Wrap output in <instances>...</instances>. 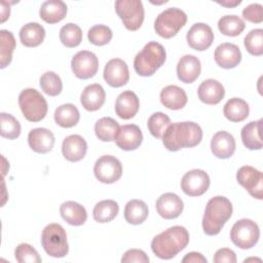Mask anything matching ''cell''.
<instances>
[{
    "instance_id": "cell-22",
    "label": "cell",
    "mask_w": 263,
    "mask_h": 263,
    "mask_svg": "<svg viewBox=\"0 0 263 263\" xmlns=\"http://www.w3.org/2000/svg\"><path fill=\"white\" fill-rule=\"evenodd\" d=\"M87 151L86 141L79 135H70L66 137L62 144L63 156L72 162L81 160Z\"/></svg>"
},
{
    "instance_id": "cell-29",
    "label": "cell",
    "mask_w": 263,
    "mask_h": 263,
    "mask_svg": "<svg viewBox=\"0 0 263 263\" xmlns=\"http://www.w3.org/2000/svg\"><path fill=\"white\" fill-rule=\"evenodd\" d=\"M45 37L44 28L38 23H28L20 30V40L27 47L40 45Z\"/></svg>"
},
{
    "instance_id": "cell-38",
    "label": "cell",
    "mask_w": 263,
    "mask_h": 263,
    "mask_svg": "<svg viewBox=\"0 0 263 263\" xmlns=\"http://www.w3.org/2000/svg\"><path fill=\"white\" fill-rule=\"evenodd\" d=\"M60 40L67 47H76L82 41V31L80 27L73 23L64 25L60 30Z\"/></svg>"
},
{
    "instance_id": "cell-1",
    "label": "cell",
    "mask_w": 263,
    "mask_h": 263,
    "mask_svg": "<svg viewBox=\"0 0 263 263\" xmlns=\"http://www.w3.org/2000/svg\"><path fill=\"white\" fill-rule=\"evenodd\" d=\"M202 139L201 127L192 121L171 123L162 136L164 147L172 152L182 148H192Z\"/></svg>"
},
{
    "instance_id": "cell-18",
    "label": "cell",
    "mask_w": 263,
    "mask_h": 263,
    "mask_svg": "<svg viewBox=\"0 0 263 263\" xmlns=\"http://www.w3.org/2000/svg\"><path fill=\"white\" fill-rule=\"evenodd\" d=\"M214 59L221 68L232 69L240 63L241 52L236 44L225 42L216 47Z\"/></svg>"
},
{
    "instance_id": "cell-47",
    "label": "cell",
    "mask_w": 263,
    "mask_h": 263,
    "mask_svg": "<svg viewBox=\"0 0 263 263\" xmlns=\"http://www.w3.org/2000/svg\"><path fill=\"white\" fill-rule=\"evenodd\" d=\"M237 261L236 259V255L235 253L227 248H223V249H219L213 258V262L215 263H235Z\"/></svg>"
},
{
    "instance_id": "cell-12",
    "label": "cell",
    "mask_w": 263,
    "mask_h": 263,
    "mask_svg": "<svg viewBox=\"0 0 263 263\" xmlns=\"http://www.w3.org/2000/svg\"><path fill=\"white\" fill-rule=\"evenodd\" d=\"M236 180L253 197L263 198V177L260 171L250 165H243L237 171Z\"/></svg>"
},
{
    "instance_id": "cell-28",
    "label": "cell",
    "mask_w": 263,
    "mask_h": 263,
    "mask_svg": "<svg viewBox=\"0 0 263 263\" xmlns=\"http://www.w3.org/2000/svg\"><path fill=\"white\" fill-rule=\"evenodd\" d=\"M40 17L47 24L61 22L67 14V5L62 0H48L41 4Z\"/></svg>"
},
{
    "instance_id": "cell-23",
    "label": "cell",
    "mask_w": 263,
    "mask_h": 263,
    "mask_svg": "<svg viewBox=\"0 0 263 263\" xmlns=\"http://www.w3.org/2000/svg\"><path fill=\"white\" fill-rule=\"evenodd\" d=\"M140 108L138 96L132 90L122 91L116 99L115 112L122 119L133 118Z\"/></svg>"
},
{
    "instance_id": "cell-49",
    "label": "cell",
    "mask_w": 263,
    "mask_h": 263,
    "mask_svg": "<svg viewBox=\"0 0 263 263\" xmlns=\"http://www.w3.org/2000/svg\"><path fill=\"white\" fill-rule=\"evenodd\" d=\"M10 13L9 4L6 1H1V22L4 23L8 17Z\"/></svg>"
},
{
    "instance_id": "cell-40",
    "label": "cell",
    "mask_w": 263,
    "mask_h": 263,
    "mask_svg": "<svg viewBox=\"0 0 263 263\" xmlns=\"http://www.w3.org/2000/svg\"><path fill=\"white\" fill-rule=\"evenodd\" d=\"M171 124V119L170 117L162 113V112H155L153 113L147 122L148 125V129L150 132V134L157 139L162 138L164 132L166 130V128L168 127V125Z\"/></svg>"
},
{
    "instance_id": "cell-35",
    "label": "cell",
    "mask_w": 263,
    "mask_h": 263,
    "mask_svg": "<svg viewBox=\"0 0 263 263\" xmlns=\"http://www.w3.org/2000/svg\"><path fill=\"white\" fill-rule=\"evenodd\" d=\"M118 122L111 117H102L95 124V133L99 140L102 142H111L115 140V137L119 129Z\"/></svg>"
},
{
    "instance_id": "cell-41",
    "label": "cell",
    "mask_w": 263,
    "mask_h": 263,
    "mask_svg": "<svg viewBox=\"0 0 263 263\" xmlns=\"http://www.w3.org/2000/svg\"><path fill=\"white\" fill-rule=\"evenodd\" d=\"M1 120V136L8 140L16 139L21 135V124L18 120L11 114L2 112L0 114Z\"/></svg>"
},
{
    "instance_id": "cell-24",
    "label": "cell",
    "mask_w": 263,
    "mask_h": 263,
    "mask_svg": "<svg viewBox=\"0 0 263 263\" xmlns=\"http://www.w3.org/2000/svg\"><path fill=\"white\" fill-rule=\"evenodd\" d=\"M198 99L208 105H216L220 103L224 96L225 89L222 83L216 79H206L200 83L197 89Z\"/></svg>"
},
{
    "instance_id": "cell-9",
    "label": "cell",
    "mask_w": 263,
    "mask_h": 263,
    "mask_svg": "<svg viewBox=\"0 0 263 263\" xmlns=\"http://www.w3.org/2000/svg\"><path fill=\"white\" fill-rule=\"evenodd\" d=\"M115 11L122 21L124 27L129 31L140 29L144 22V6L140 0H117Z\"/></svg>"
},
{
    "instance_id": "cell-11",
    "label": "cell",
    "mask_w": 263,
    "mask_h": 263,
    "mask_svg": "<svg viewBox=\"0 0 263 263\" xmlns=\"http://www.w3.org/2000/svg\"><path fill=\"white\" fill-rule=\"evenodd\" d=\"M71 68L77 78L88 79L97 74L99 69V60L93 52L80 50L72 58Z\"/></svg>"
},
{
    "instance_id": "cell-15",
    "label": "cell",
    "mask_w": 263,
    "mask_h": 263,
    "mask_svg": "<svg viewBox=\"0 0 263 263\" xmlns=\"http://www.w3.org/2000/svg\"><path fill=\"white\" fill-rule=\"evenodd\" d=\"M104 79L112 87L125 85L129 79V72L126 63L121 59L110 60L104 68Z\"/></svg>"
},
{
    "instance_id": "cell-20",
    "label": "cell",
    "mask_w": 263,
    "mask_h": 263,
    "mask_svg": "<svg viewBox=\"0 0 263 263\" xmlns=\"http://www.w3.org/2000/svg\"><path fill=\"white\" fill-rule=\"evenodd\" d=\"M212 153L221 159L231 157L235 151V140L231 134L225 130L217 132L211 140Z\"/></svg>"
},
{
    "instance_id": "cell-43",
    "label": "cell",
    "mask_w": 263,
    "mask_h": 263,
    "mask_svg": "<svg viewBox=\"0 0 263 263\" xmlns=\"http://www.w3.org/2000/svg\"><path fill=\"white\" fill-rule=\"evenodd\" d=\"M112 30L106 25H95L88 30L87 38L93 45L102 46L110 42L112 39Z\"/></svg>"
},
{
    "instance_id": "cell-6",
    "label": "cell",
    "mask_w": 263,
    "mask_h": 263,
    "mask_svg": "<svg viewBox=\"0 0 263 263\" xmlns=\"http://www.w3.org/2000/svg\"><path fill=\"white\" fill-rule=\"evenodd\" d=\"M18 106L25 118L31 122L42 120L47 113V102L35 88H26L18 96Z\"/></svg>"
},
{
    "instance_id": "cell-4",
    "label": "cell",
    "mask_w": 263,
    "mask_h": 263,
    "mask_svg": "<svg viewBox=\"0 0 263 263\" xmlns=\"http://www.w3.org/2000/svg\"><path fill=\"white\" fill-rule=\"evenodd\" d=\"M165 59L164 47L156 41H150L135 57V71L140 76H151L164 64Z\"/></svg>"
},
{
    "instance_id": "cell-31",
    "label": "cell",
    "mask_w": 263,
    "mask_h": 263,
    "mask_svg": "<svg viewBox=\"0 0 263 263\" xmlns=\"http://www.w3.org/2000/svg\"><path fill=\"white\" fill-rule=\"evenodd\" d=\"M223 113L228 120L232 122H240L249 116L250 107L245 100L232 98L224 105Z\"/></svg>"
},
{
    "instance_id": "cell-27",
    "label": "cell",
    "mask_w": 263,
    "mask_h": 263,
    "mask_svg": "<svg viewBox=\"0 0 263 263\" xmlns=\"http://www.w3.org/2000/svg\"><path fill=\"white\" fill-rule=\"evenodd\" d=\"M60 214L68 224L73 226L83 225L87 219L84 206L73 200L63 202L60 206Z\"/></svg>"
},
{
    "instance_id": "cell-34",
    "label": "cell",
    "mask_w": 263,
    "mask_h": 263,
    "mask_svg": "<svg viewBox=\"0 0 263 263\" xmlns=\"http://www.w3.org/2000/svg\"><path fill=\"white\" fill-rule=\"evenodd\" d=\"M119 212V205L115 200L106 199L99 201L92 211L93 219L99 223H108L112 221Z\"/></svg>"
},
{
    "instance_id": "cell-14",
    "label": "cell",
    "mask_w": 263,
    "mask_h": 263,
    "mask_svg": "<svg viewBox=\"0 0 263 263\" xmlns=\"http://www.w3.org/2000/svg\"><path fill=\"white\" fill-rule=\"evenodd\" d=\"M186 39L191 48L202 51L212 45L214 41V32L209 25L204 23H195L188 30Z\"/></svg>"
},
{
    "instance_id": "cell-37",
    "label": "cell",
    "mask_w": 263,
    "mask_h": 263,
    "mask_svg": "<svg viewBox=\"0 0 263 263\" xmlns=\"http://www.w3.org/2000/svg\"><path fill=\"white\" fill-rule=\"evenodd\" d=\"M0 67L1 69L8 66L12 60V53L15 48V39L13 34L7 30L0 31Z\"/></svg>"
},
{
    "instance_id": "cell-26",
    "label": "cell",
    "mask_w": 263,
    "mask_h": 263,
    "mask_svg": "<svg viewBox=\"0 0 263 263\" xmlns=\"http://www.w3.org/2000/svg\"><path fill=\"white\" fill-rule=\"evenodd\" d=\"M185 90L177 85H167L160 91L161 104L171 110H180L187 104Z\"/></svg>"
},
{
    "instance_id": "cell-32",
    "label": "cell",
    "mask_w": 263,
    "mask_h": 263,
    "mask_svg": "<svg viewBox=\"0 0 263 263\" xmlns=\"http://www.w3.org/2000/svg\"><path fill=\"white\" fill-rule=\"evenodd\" d=\"M149 211L147 204L140 199L129 200L124 208V219L133 225L142 224L148 217Z\"/></svg>"
},
{
    "instance_id": "cell-51",
    "label": "cell",
    "mask_w": 263,
    "mask_h": 263,
    "mask_svg": "<svg viewBox=\"0 0 263 263\" xmlns=\"http://www.w3.org/2000/svg\"><path fill=\"white\" fill-rule=\"evenodd\" d=\"M254 260H255V261L257 260V261H259V262L261 261L260 259H256V258H249V259H246V260H245V262H249V261H254Z\"/></svg>"
},
{
    "instance_id": "cell-36",
    "label": "cell",
    "mask_w": 263,
    "mask_h": 263,
    "mask_svg": "<svg viewBox=\"0 0 263 263\" xmlns=\"http://www.w3.org/2000/svg\"><path fill=\"white\" fill-rule=\"evenodd\" d=\"M246 28V24L242 18L235 14H227L222 16L218 22L219 31L226 36L234 37L238 36Z\"/></svg>"
},
{
    "instance_id": "cell-44",
    "label": "cell",
    "mask_w": 263,
    "mask_h": 263,
    "mask_svg": "<svg viewBox=\"0 0 263 263\" xmlns=\"http://www.w3.org/2000/svg\"><path fill=\"white\" fill-rule=\"evenodd\" d=\"M14 257L20 263H40L42 261L38 252L29 243H20L14 251Z\"/></svg>"
},
{
    "instance_id": "cell-13",
    "label": "cell",
    "mask_w": 263,
    "mask_h": 263,
    "mask_svg": "<svg viewBox=\"0 0 263 263\" xmlns=\"http://www.w3.org/2000/svg\"><path fill=\"white\" fill-rule=\"evenodd\" d=\"M210 182V177L204 171L194 168L183 176L181 189L189 196H200L209 189Z\"/></svg>"
},
{
    "instance_id": "cell-45",
    "label": "cell",
    "mask_w": 263,
    "mask_h": 263,
    "mask_svg": "<svg viewBox=\"0 0 263 263\" xmlns=\"http://www.w3.org/2000/svg\"><path fill=\"white\" fill-rule=\"evenodd\" d=\"M242 16L251 23H262L263 21V7L259 3H252L243 8Z\"/></svg>"
},
{
    "instance_id": "cell-46",
    "label": "cell",
    "mask_w": 263,
    "mask_h": 263,
    "mask_svg": "<svg viewBox=\"0 0 263 263\" xmlns=\"http://www.w3.org/2000/svg\"><path fill=\"white\" fill-rule=\"evenodd\" d=\"M150 261L149 257L146 255V253L142 250H138V249H130L128 251H126L122 258H121V262L122 263H133V262H137V263H148Z\"/></svg>"
},
{
    "instance_id": "cell-19",
    "label": "cell",
    "mask_w": 263,
    "mask_h": 263,
    "mask_svg": "<svg viewBox=\"0 0 263 263\" xmlns=\"http://www.w3.org/2000/svg\"><path fill=\"white\" fill-rule=\"evenodd\" d=\"M30 148L37 153H48L54 145V136L51 130L45 127H36L28 135Z\"/></svg>"
},
{
    "instance_id": "cell-16",
    "label": "cell",
    "mask_w": 263,
    "mask_h": 263,
    "mask_svg": "<svg viewBox=\"0 0 263 263\" xmlns=\"http://www.w3.org/2000/svg\"><path fill=\"white\" fill-rule=\"evenodd\" d=\"M183 209V200L173 192L163 193L156 200V211L164 219L178 218L182 214Z\"/></svg>"
},
{
    "instance_id": "cell-21",
    "label": "cell",
    "mask_w": 263,
    "mask_h": 263,
    "mask_svg": "<svg viewBox=\"0 0 263 263\" xmlns=\"http://www.w3.org/2000/svg\"><path fill=\"white\" fill-rule=\"evenodd\" d=\"M201 71V64L198 58L192 54L183 55L177 65L178 78L184 83L194 82Z\"/></svg>"
},
{
    "instance_id": "cell-50",
    "label": "cell",
    "mask_w": 263,
    "mask_h": 263,
    "mask_svg": "<svg viewBox=\"0 0 263 263\" xmlns=\"http://www.w3.org/2000/svg\"><path fill=\"white\" fill-rule=\"evenodd\" d=\"M240 0H234V1H218L219 4L223 5V6H226V7H234L238 4H240Z\"/></svg>"
},
{
    "instance_id": "cell-17",
    "label": "cell",
    "mask_w": 263,
    "mask_h": 263,
    "mask_svg": "<svg viewBox=\"0 0 263 263\" xmlns=\"http://www.w3.org/2000/svg\"><path fill=\"white\" fill-rule=\"evenodd\" d=\"M114 141L120 149L124 151H132L142 144L143 134L138 125L124 124L119 127Z\"/></svg>"
},
{
    "instance_id": "cell-8",
    "label": "cell",
    "mask_w": 263,
    "mask_h": 263,
    "mask_svg": "<svg viewBox=\"0 0 263 263\" xmlns=\"http://www.w3.org/2000/svg\"><path fill=\"white\" fill-rule=\"evenodd\" d=\"M259 237V226L251 219H240L236 221L230 230L232 242L242 250L253 248L258 242Z\"/></svg>"
},
{
    "instance_id": "cell-10",
    "label": "cell",
    "mask_w": 263,
    "mask_h": 263,
    "mask_svg": "<svg viewBox=\"0 0 263 263\" xmlns=\"http://www.w3.org/2000/svg\"><path fill=\"white\" fill-rule=\"evenodd\" d=\"M93 174L101 183L112 184L120 179L122 164L115 156L103 155L97 159L93 166Z\"/></svg>"
},
{
    "instance_id": "cell-3",
    "label": "cell",
    "mask_w": 263,
    "mask_h": 263,
    "mask_svg": "<svg viewBox=\"0 0 263 263\" xmlns=\"http://www.w3.org/2000/svg\"><path fill=\"white\" fill-rule=\"evenodd\" d=\"M232 203L225 196L212 197L205 206L202 229L206 235H217L232 215Z\"/></svg>"
},
{
    "instance_id": "cell-42",
    "label": "cell",
    "mask_w": 263,
    "mask_h": 263,
    "mask_svg": "<svg viewBox=\"0 0 263 263\" xmlns=\"http://www.w3.org/2000/svg\"><path fill=\"white\" fill-rule=\"evenodd\" d=\"M243 44L249 53L253 55L263 54V30L254 29L250 31L245 37Z\"/></svg>"
},
{
    "instance_id": "cell-39",
    "label": "cell",
    "mask_w": 263,
    "mask_h": 263,
    "mask_svg": "<svg viewBox=\"0 0 263 263\" xmlns=\"http://www.w3.org/2000/svg\"><path fill=\"white\" fill-rule=\"evenodd\" d=\"M39 84L43 92L51 97L60 95L63 89V83L60 76L52 71H47L42 74L39 79Z\"/></svg>"
},
{
    "instance_id": "cell-48",
    "label": "cell",
    "mask_w": 263,
    "mask_h": 263,
    "mask_svg": "<svg viewBox=\"0 0 263 263\" xmlns=\"http://www.w3.org/2000/svg\"><path fill=\"white\" fill-rule=\"evenodd\" d=\"M206 258L197 252H190L182 259L183 263H206Z\"/></svg>"
},
{
    "instance_id": "cell-30",
    "label": "cell",
    "mask_w": 263,
    "mask_h": 263,
    "mask_svg": "<svg viewBox=\"0 0 263 263\" xmlns=\"http://www.w3.org/2000/svg\"><path fill=\"white\" fill-rule=\"evenodd\" d=\"M261 123V119L251 121L241 128V141L243 145L250 150H260L262 148Z\"/></svg>"
},
{
    "instance_id": "cell-25",
    "label": "cell",
    "mask_w": 263,
    "mask_h": 263,
    "mask_svg": "<svg viewBox=\"0 0 263 263\" xmlns=\"http://www.w3.org/2000/svg\"><path fill=\"white\" fill-rule=\"evenodd\" d=\"M106 93L103 86L99 83L89 84L84 87L80 96L82 107L87 111H97L105 103Z\"/></svg>"
},
{
    "instance_id": "cell-7",
    "label": "cell",
    "mask_w": 263,
    "mask_h": 263,
    "mask_svg": "<svg viewBox=\"0 0 263 263\" xmlns=\"http://www.w3.org/2000/svg\"><path fill=\"white\" fill-rule=\"evenodd\" d=\"M187 14L180 8L170 7L158 14L154 30L162 38H172L185 26Z\"/></svg>"
},
{
    "instance_id": "cell-33",
    "label": "cell",
    "mask_w": 263,
    "mask_h": 263,
    "mask_svg": "<svg viewBox=\"0 0 263 263\" xmlns=\"http://www.w3.org/2000/svg\"><path fill=\"white\" fill-rule=\"evenodd\" d=\"M54 121L62 127L75 126L80 118V114L76 106L73 104H63L59 106L54 111Z\"/></svg>"
},
{
    "instance_id": "cell-5",
    "label": "cell",
    "mask_w": 263,
    "mask_h": 263,
    "mask_svg": "<svg viewBox=\"0 0 263 263\" xmlns=\"http://www.w3.org/2000/svg\"><path fill=\"white\" fill-rule=\"evenodd\" d=\"M41 245L46 254L54 258L65 257L69 252L66 231L58 223H50L44 227L41 234Z\"/></svg>"
},
{
    "instance_id": "cell-2",
    "label": "cell",
    "mask_w": 263,
    "mask_h": 263,
    "mask_svg": "<svg viewBox=\"0 0 263 263\" xmlns=\"http://www.w3.org/2000/svg\"><path fill=\"white\" fill-rule=\"evenodd\" d=\"M189 242V233L183 226H173L153 237L151 249L155 256L170 260L184 250Z\"/></svg>"
}]
</instances>
